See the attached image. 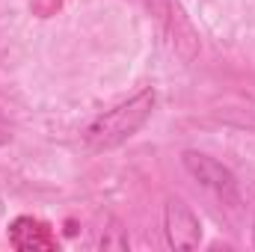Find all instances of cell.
Returning <instances> with one entry per match:
<instances>
[{
	"label": "cell",
	"instance_id": "6da1fadb",
	"mask_svg": "<svg viewBox=\"0 0 255 252\" xmlns=\"http://www.w3.org/2000/svg\"><path fill=\"white\" fill-rule=\"evenodd\" d=\"M154 101H157L154 89H142L130 101L107 110V113H101L92 125L83 130V145L89 151H95V154L122 145L125 139H130L139 127L148 122V116L154 110Z\"/></svg>",
	"mask_w": 255,
	"mask_h": 252
},
{
	"label": "cell",
	"instance_id": "7a4b0ae2",
	"mask_svg": "<svg viewBox=\"0 0 255 252\" xmlns=\"http://www.w3.org/2000/svg\"><path fill=\"white\" fill-rule=\"evenodd\" d=\"M145 6H148L151 18L163 27V33L172 42L175 54L184 63L196 60V54H199V33H196L193 21L187 18V12L181 9V3L178 0H145Z\"/></svg>",
	"mask_w": 255,
	"mask_h": 252
},
{
	"label": "cell",
	"instance_id": "3957f363",
	"mask_svg": "<svg viewBox=\"0 0 255 252\" xmlns=\"http://www.w3.org/2000/svg\"><path fill=\"white\" fill-rule=\"evenodd\" d=\"M181 163L187 169L193 181L199 187H205L208 193H214L220 202H229V205H238L241 202V193H238V178L229 166H223L220 160L202 154V151H184L181 154Z\"/></svg>",
	"mask_w": 255,
	"mask_h": 252
},
{
	"label": "cell",
	"instance_id": "277c9868",
	"mask_svg": "<svg viewBox=\"0 0 255 252\" xmlns=\"http://www.w3.org/2000/svg\"><path fill=\"white\" fill-rule=\"evenodd\" d=\"M163 235H166V244L178 252H187L196 250L202 244V226H199V217L193 214V208L172 196L166 199L163 205Z\"/></svg>",
	"mask_w": 255,
	"mask_h": 252
},
{
	"label": "cell",
	"instance_id": "5b68a950",
	"mask_svg": "<svg viewBox=\"0 0 255 252\" xmlns=\"http://www.w3.org/2000/svg\"><path fill=\"white\" fill-rule=\"evenodd\" d=\"M9 244L18 252H54L60 247L48 223L36 217H18L9 223Z\"/></svg>",
	"mask_w": 255,
	"mask_h": 252
},
{
	"label": "cell",
	"instance_id": "8992f818",
	"mask_svg": "<svg viewBox=\"0 0 255 252\" xmlns=\"http://www.w3.org/2000/svg\"><path fill=\"white\" fill-rule=\"evenodd\" d=\"M12 139V130H9V122L3 119V113H0V145H6Z\"/></svg>",
	"mask_w": 255,
	"mask_h": 252
}]
</instances>
